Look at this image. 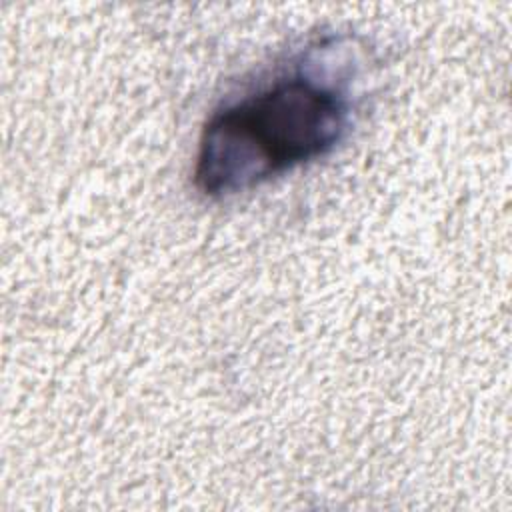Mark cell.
I'll return each mask as SVG.
<instances>
[{
  "label": "cell",
  "instance_id": "obj_1",
  "mask_svg": "<svg viewBox=\"0 0 512 512\" xmlns=\"http://www.w3.org/2000/svg\"><path fill=\"white\" fill-rule=\"evenodd\" d=\"M350 98L304 70L214 110L202 128L194 184L210 198L258 186L328 154L350 126Z\"/></svg>",
  "mask_w": 512,
  "mask_h": 512
}]
</instances>
